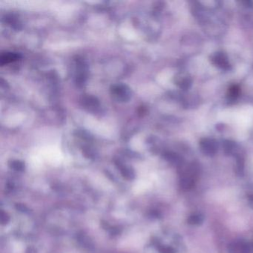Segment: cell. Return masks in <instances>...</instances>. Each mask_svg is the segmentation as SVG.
<instances>
[{
  "instance_id": "cell-1",
  "label": "cell",
  "mask_w": 253,
  "mask_h": 253,
  "mask_svg": "<svg viewBox=\"0 0 253 253\" xmlns=\"http://www.w3.org/2000/svg\"><path fill=\"white\" fill-rule=\"evenodd\" d=\"M227 250L229 253H253V242L238 240L230 243Z\"/></svg>"
},
{
  "instance_id": "cell-2",
  "label": "cell",
  "mask_w": 253,
  "mask_h": 253,
  "mask_svg": "<svg viewBox=\"0 0 253 253\" xmlns=\"http://www.w3.org/2000/svg\"><path fill=\"white\" fill-rule=\"evenodd\" d=\"M196 182V172L195 171H189L184 173L180 178V188L183 190L189 191L195 186Z\"/></svg>"
},
{
  "instance_id": "cell-3",
  "label": "cell",
  "mask_w": 253,
  "mask_h": 253,
  "mask_svg": "<svg viewBox=\"0 0 253 253\" xmlns=\"http://www.w3.org/2000/svg\"><path fill=\"white\" fill-rule=\"evenodd\" d=\"M204 221V216L201 213H195V214H191L187 219L188 223L194 225V226L202 224Z\"/></svg>"
},
{
  "instance_id": "cell-4",
  "label": "cell",
  "mask_w": 253,
  "mask_h": 253,
  "mask_svg": "<svg viewBox=\"0 0 253 253\" xmlns=\"http://www.w3.org/2000/svg\"><path fill=\"white\" fill-rule=\"evenodd\" d=\"M19 56L14 53H6L1 57V63L5 64V63H11V62L16 61L18 60Z\"/></svg>"
},
{
  "instance_id": "cell-5",
  "label": "cell",
  "mask_w": 253,
  "mask_h": 253,
  "mask_svg": "<svg viewBox=\"0 0 253 253\" xmlns=\"http://www.w3.org/2000/svg\"><path fill=\"white\" fill-rule=\"evenodd\" d=\"M247 198H248L249 204L251 206L252 208L253 209V192H250V194L247 195Z\"/></svg>"
}]
</instances>
